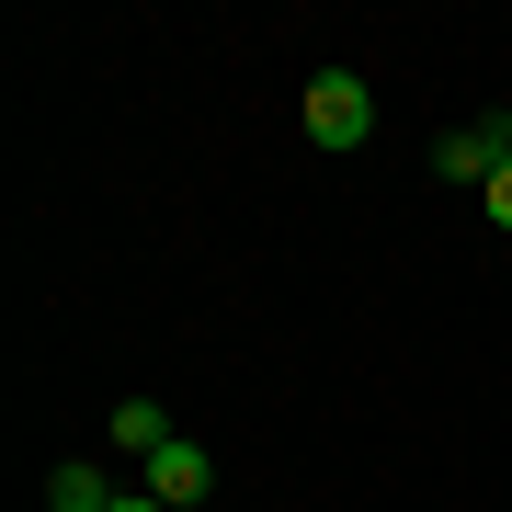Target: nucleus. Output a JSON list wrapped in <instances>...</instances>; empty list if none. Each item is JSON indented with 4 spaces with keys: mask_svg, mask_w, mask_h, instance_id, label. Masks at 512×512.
Segmentation results:
<instances>
[{
    "mask_svg": "<svg viewBox=\"0 0 512 512\" xmlns=\"http://www.w3.org/2000/svg\"><path fill=\"white\" fill-rule=\"evenodd\" d=\"M296 126H308V148H330V160H342V148H365L376 137V92L353 69H319L308 80V103H296Z\"/></svg>",
    "mask_w": 512,
    "mask_h": 512,
    "instance_id": "1",
    "label": "nucleus"
},
{
    "mask_svg": "<svg viewBox=\"0 0 512 512\" xmlns=\"http://www.w3.org/2000/svg\"><path fill=\"white\" fill-rule=\"evenodd\" d=\"M433 171H444V183H501V171H512V114L444 126V137H433Z\"/></svg>",
    "mask_w": 512,
    "mask_h": 512,
    "instance_id": "2",
    "label": "nucleus"
},
{
    "mask_svg": "<svg viewBox=\"0 0 512 512\" xmlns=\"http://www.w3.org/2000/svg\"><path fill=\"white\" fill-rule=\"evenodd\" d=\"M148 490H160L171 512H205V490H217V467H205V444H194V433H171L160 456H148Z\"/></svg>",
    "mask_w": 512,
    "mask_h": 512,
    "instance_id": "3",
    "label": "nucleus"
},
{
    "mask_svg": "<svg viewBox=\"0 0 512 512\" xmlns=\"http://www.w3.org/2000/svg\"><path fill=\"white\" fill-rule=\"evenodd\" d=\"M160 444H171V410H160V399H114V456H137V467H148Z\"/></svg>",
    "mask_w": 512,
    "mask_h": 512,
    "instance_id": "4",
    "label": "nucleus"
},
{
    "mask_svg": "<svg viewBox=\"0 0 512 512\" xmlns=\"http://www.w3.org/2000/svg\"><path fill=\"white\" fill-rule=\"evenodd\" d=\"M103 501H114V478H103L92 456H69V467L46 478V512H103Z\"/></svg>",
    "mask_w": 512,
    "mask_h": 512,
    "instance_id": "5",
    "label": "nucleus"
},
{
    "mask_svg": "<svg viewBox=\"0 0 512 512\" xmlns=\"http://www.w3.org/2000/svg\"><path fill=\"white\" fill-rule=\"evenodd\" d=\"M478 217H490V228L512 239V171H501V183H478Z\"/></svg>",
    "mask_w": 512,
    "mask_h": 512,
    "instance_id": "6",
    "label": "nucleus"
},
{
    "mask_svg": "<svg viewBox=\"0 0 512 512\" xmlns=\"http://www.w3.org/2000/svg\"><path fill=\"white\" fill-rule=\"evenodd\" d=\"M103 512H171V501H160V490H114Z\"/></svg>",
    "mask_w": 512,
    "mask_h": 512,
    "instance_id": "7",
    "label": "nucleus"
}]
</instances>
